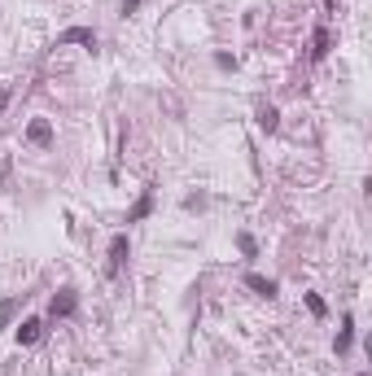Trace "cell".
Instances as JSON below:
<instances>
[{"instance_id": "cell-1", "label": "cell", "mask_w": 372, "mask_h": 376, "mask_svg": "<svg viewBox=\"0 0 372 376\" xmlns=\"http://www.w3.org/2000/svg\"><path fill=\"white\" fill-rule=\"evenodd\" d=\"M57 44H84V48H96V36H92L88 27H70V31H61Z\"/></svg>"}, {"instance_id": "cell-2", "label": "cell", "mask_w": 372, "mask_h": 376, "mask_svg": "<svg viewBox=\"0 0 372 376\" xmlns=\"http://www.w3.org/2000/svg\"><path fill=\"white\" fill-rule=\"evenodd\" d=\"M123 263H127V236H114L110 241V276H119Z\"/></svg>"}, {"instance_id": "cell-3", "label": "cell", "mask_w": 372, "mask_h": 376, "mask_svg": "<svg viewBox=\"0 0 372 376\" xmlns=\"http://www.w3.org/2000/svg\"><path fill=\"white\" fill-rule=\"evenodd\" d=\"M75 306H79V298H75V289H61L57 298H53V315H75Z\"/></svg>"}, {"instance_id": "cell-4", "label": "cell", "mask_w": 372, "mask_h": 376, "mask_svg": "<svg viewBox=\"0 0 372 376\" xmlns=\"http://www.w3.org/2000/svg\"><path fill=\"white\" fill-rule=\"evenodd\" d=\"M40 333H44V324H40V319H22V324H18V341H22V346H36Z\"/></svg>"}, {"instance_id": "cell-5", "label": "cell", "mask_w": 372, "mask_h": 376, "mask_svg": "<svg viewBox=\"0 0 372 376\" xmlns=\"http://www.w3.org/2000/svg\"><path fill=\"white\" fill-rule=\"evenodd\" d=\"M27 140H31V144H48V140H53V127H48L44 119H36V123L27 127Z\"/></svg>"}, {"instance_id": "cell-6", "label": "cell", "mask_w": 372, "mask_h": 376, "mask_svg": "<svg viewBox=\"0 0 372 376\" xmlns=\"http://www.w3.org/2000/svg\"><path fill=\"white\" fill-rule=\"evenodd\" d=\"M246 285L254 293H263V298H276V280H267V276H246Z\"/></svg>"}, {"instance_id": "cell-7", "label": "cell", "mask_w": 372, "mask_h": 376, "mask_svg": "<svg viewBox=\"0 0 372 376\" xmlns=\"http://www.w3.org/2000/svg\"><path fill=\"white\" fill-rule=\"evenodd\" d=\"M350 329H355V319L346 315V319H342V333H337V354H346V350H350V341H355Z\"/></svg>"}, {"instance_id": "cell-8", "label": "cell", "mask_w": 372, "mask_h": 376, "mask_svg": "<svg viewBox=\"0 0 372 376\" xmlns=\"http://www.w3.org/2000/svg\"><path fill=\"white\" fill-rule=\"evenodd\" d=\"M149 210H154V193H144V197L132 206V215H127V223H136V219H144V215H149Z\"/></svg>"}, {"instance_id": "cell-9", "label": "cell", "mask_w": 372, "mask_h": 376, "mask_svg": "<svg viewBox=\"0 0 372 376\" xmlns=\"http://www.w3.org/2000/svg\"><path fill=\"white\" fill-rule=\"evenodd\" d=\"M276 123H281V114L271 110V105H263V110H258V127H263V132H276Z\"/></svg>"}, {"instance_id": "cell-10", "label": "cell", "mask_w": 372, "mask_h": 376, "mask_svg": "<svg viewBox=\"0 0 372 376\" xmlns=\"http://www.w3.org/2000/svg\"><path fill=\"white\" fill-rule=\"evenodd\" d=\"M13 315H18V298H5V302H0V329H9Z\"/></svg>"}, {"instance_id": "cell-11", "label": "cell", "mask_w": 372, "mask_h": 376, "mask_svg": "<svg viewBox=\"0 0 372 376\" xmlns=\"http://www.w3.org/2000/svg\"><path fill=\"white\" fill-rule=\"evenodd\" d=\"M311 53H315V57H325V53H329V31H325V27L315 31V48H311Z\"/></svg>"}, {"instance_id": "cell-12", "label": "cell", "mask_w": 372, "mask_h": 376, "mask_svg": "<svg viewBox=\"0 0 372 376\" xmlns=\"http://www.w3.org/2000/svg\"><path fill=\"white\" fill-rule=\"evenodd\" d=\"M9 105V92H0V110H5Z\"/></svg>"}, {"instance_id": "cell-13", "label": "cell", "mask_w": 372, "mask_h": 376, "mask_svg": "<svg viewBox=\"0 0 372 376\" xmlns=\"http://www.w3.org/2000/svg\"><path fill=\"white\" fill-rule=\"evenodd\" d=\"M359 376H364V372H359Z\"/></svg>"}]
</instances>
